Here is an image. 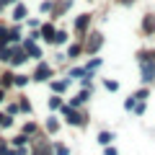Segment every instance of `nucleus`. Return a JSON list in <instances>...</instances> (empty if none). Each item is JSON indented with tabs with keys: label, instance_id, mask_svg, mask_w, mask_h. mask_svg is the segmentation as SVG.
Segmentation results:
<instances>
[{
	"label": "nucleus",
	"instance_id": "1",
	"mask_svg": "<svg viewBox=\"0 0 155 155\" xmlns=\"http://www.w3.org/2000/svg\"><path fill=\"white\" fill-rule=\"evenodd\" d=\"M83 47H85V52H88V54H96V52L104 47V34H101V31H91L88 36H85Z\"/></svg>",
	"mask_w": 155,
	"mask_h": 155
},
{
	"label": "nucleus",
	"instance_id": "2",
	"mask_svg": "<svg viewBox=\"0 0 155 155\" xmlns=\"http://www.w3.org/2000/svg\"><path fill=\"white\" fill-rule=\"evenodd\" d=\"M62 114L67 116V122H70L72 127H88V116L78 114V109H72V106H62Z\"/></svg>",
	"mask_w": 155,
	"mask_h": 155
},
{
	"label": "nucleus",
	"instance_id": "3",
	"mask_svg": "<svg viewBox=\"0 0 155 155\" xmlns=\"http://www.w3.org/2000/svg\"><path fill=\"white\" fill-rule=\"evenodd\" d=\"M52 75H54V70H52V65H47L44 60H39V65H36V70H34L31 80H34V83H47V80H49Z\"/></svg>",
	"mask_w": 155,
	"mask_h": 155
},
{
	"label": "nucleus",
	"instance_id": "4",
	"mask_svg": "<svg viewBox=\"0 0 155 155\" xmlns=\"http://www.w3.org/2000/svg\"><path fill=\"white\" fill-rule=\"evenodd\" d=\"M91 13H80V16L75 18V34H78V39L83 41L85 36H88V28H91Z\"/></svg>",
	"mask_w": 155,
	"mask_h": 155
},
{
	"label": "nucleus",
	"instance_id": "5",
	"mask_svg": "<svg viewBox=\"0 0 155 155\" xmlns=\"http://www.w3.org/2000/svg\"><path fill=\"white\" fill-rule=\"evenodd\" d=\"M140 80H142L145 85H150L155 80V62H145V65H140Z\"/></svg>",
	"mask_w": 155,
	"mask_h": 155
},
{
	"label": "nucleus",
	"instance_id": "6",
	"mask_svg": "<svg viewBox=\"0 0 155 155\" xmlns=\"http://www.w3.org/2000/svg\"><path fill=\"white\" fill-rule=\"evenodd\" d=\"M145 36H155V13H145L142 16V23H140Z\"/></svg>",
	"mask_w": 155,
	"mask_h": 155
},
{
	"label": "nucleus",
	"instance_id": "7",
	"mask_svg": "<svg viewBox=\"0 0 155 155\" xmlns=\"http://www.w3.org/2000/svg\"><path fill=\"white\" fill-rule=\"evenodd\" d=\"M88 98H91V91H88V88H83V91H78V93L72 96V101H70L67 106H72V109H80V106H83Z\"/></svg>",
	"mask_w": 155,
	"mask_h": 155
},
{
	"label": "nucleus",
	"instance_id": "8",
	"mask_svg": "<svg viewBox=\"0 0 155 155\" xmlns=\"http://www.w3.org/2000/svg\"><path fill=\"white\" fill-rule=\"evenodd\" d=\"M49 88H52V93L62 96L67 88H70V78H62V80H49Z\"/></svg>",
	"mask_w": 155,
	"mask_h": 155
},
{
	"label": "nucleus",
	"instance_id": "9",
	"mask_svg": "<svg viewBox=\"0 0 155 155\" xmlns=\"http://www.w3.org/2000/svg\"><path fill=\"white\" fill-rule=\"evenodd\" d=\"M21 47L28 52V57H36V60H41V57H44V54H41V49H39V47L34 44V39H23V41H21Z\"/></svg>",
	"mask_w": 155,
	"mask_h": 155
},
{
	"label": "nucleus",
	"instance_id": "10",
	"mask_svg": "<svg viewBox=\"0 0 155 155\" xmlns=\"http://www.w3.org/2000/svg\"><path fill=\"white\" fill-rule=\"evenodd\" d=\"M28 60V52L23 49V47H13V57H11V65H23V62Z\"/></svg>",
	"mask_w": 155,
	"mask_h": 155
},
{
	"label": "nucleus",
	"instance_id": "11",
	"mask_svg": "<svg viewBox=\"0 0 155 155\" xmlns=\"http://www.w3.org/2000/svg\"><path fill=\"white\" fill-rule=\"evenodd\" d=\"M39 34H41V39L52 41V39H54V34H57V26H54V23H41V26H39Z\"/></svg>",
	"mask_w": 155,
	"mask_h": 155
},
{
	"label": "nucleus",
	"instance_id": "12",
	"mask_svg": "<svg viewBox=\"0 0 155 155\" xmlns=\"http://www.w3.org/2000/svg\"><path fill=\"white\" fill-rule=\"evenodd\" d=\"M39 140H41V142L34 147V155H54V147H52V145L47 142L44 137H39Z\"/></svg>",
	"mask_w": 155,
	"mask_h": 155
},
{
	"label": "nucleus",
	"instance_id": "13",
	"mask_svg": "<svg viewBox=\"0 0 155 155\" xmlns=\"http://www.w3.org/2000/svg\"><path fill=\"white\" fill-rule=\"evenodd\" d=\"M26 16H28V8L23 5V3H16V5H13V21H18V23H21Z\"/></svg>",
	"mask_w": 155,
	"mask_h": 155
},
{
	"label": "nucleus",
	"instance_id": "14",
	"mask_svg": "<svg viewBox=\"0 0 155 155\" xmlns=\"http://www.w3.org/2000/svg\"><path fill=\"white\" fill-rule=\"evenodd\" d=\"M85 52V47H83V41H78V44H72L70 49H67V60H78V57Z\"/></svg>",
	"mask_w": 155,
	"mask_h": 155
},
{
	"label": "nucleus",
	"instance_id": "15",
	"mask_svg": "<svg viewBox=\"0 0 155 155\" xmlns=\"http://www.w3.org/2000/svg\"><path fill=\"white\" fill-rule=\"evenodd\" d=\"M111 142H114V132H109V129H104V132H98V145H104V147H109Z\"/></svg>",
	"mask_w": 155,
	"mask_h": 155
},
{
	"label": "nucleus",
	"instance_id": "16",
	"mask_svg": "<svg viewBox=\"0 0 155 155\" xmlns=\"http://www.w3.org/2000/svg\"><path fill=\"white\" fill-rule=\"evenodd\" d=\"M83 78H88V70L85 67H72L70 70V80H83Z\"/></svg>",
	"mask_w": 155,
	"mask_h": 155
},
{
	"label": "nucleus",
	"instance_id": "17",
	"mask_svg": "<svg viewBox=\"0 0 155 155\" xmlns=\"http://www.w3.org/2000/svg\"><path fill=\"white\" fill-rule=\"evenodd\" d=\"M47 132H49V134L60 132V119H57V116H49V119H47Z\"/></svg>",
	"mask_w": 155,
	"mask_h": 155
},
{
	"label": "nucleus",
	"instance_id": "18",
	"mask_svg": "<svg viewBox=\"0 0 155 155\" xmlns=\"http://www.w3.org/2000/svg\"><path fill=\"white\" fill-rule=\"evenodd\" d=\"M47 104H49V109H52V111H57V109L62 111V106H65V104H62V98H60V96H57V93H52Z\"/></svg>",
	"mask_w": 155,
	"mask_h": 155
},
{
	"label": "nucleus",
	"instance_id": "19",
	"mask_svg": "<svg viewBox=\"0 0 155 155\" xmlns=\"http://www.w3.org/2000/svg\"><path fill=\"white\" fill-rule=\"evenodd\" d=\"M52 44H57V47H62V44H67V31H62V28H57V34H54V39H52Z\"/></svg>",
	"mask_w": 155,
	"mask_h": 155
},
{
	"label": "nucleus",
	"instance_id": "20",
	"mask_svg": "<svg viewBox=\"0 0 155 155\" xmlns=\"http://www.w3.org/2000/svg\"><path fill=\"white\" fill-rule=\"evenodd\" d=\"M13 57V47H0V62H11Z\"/></svg>",
	"mask_w": 155,
	"mask_h": 155
},
{
	"label": "nucleus",
	"instance_id": "21",
	"mask_svg": "<svg viewBox=\"0 0 155 155\" xmlns=\"http://www.w3.org/2000/svg\"><path fill=\"white\" fill-rule=\"evenodd\" d=\"M101 65H104V60H101V57H93V60H91L88 65H85V70H88V72H96Z\"/></svg>",
	"mask_w": 155,
	"mask_h": 155
},
{
	"label": "nucleus",
	"instance_id": "22",
	"mask_svg": "<svg viewBox=\"0 0 155 155\" xmlns=\"http://www.w3.org/2000/svg\"><path fill=\"white\" fill-rule=\"evenodd\" d=\"M134 101H147V96H150V88L145 85V88H140V91H134Z\"/></svg>",
	"mask_w": 155,
	"mask_h": 155
},
{
	"label": "nucleus",
	"instance_id": "23",
	"mask_svg": "<svg viewBox=\"0 0 155 155\" xmlns=\"http://www.w3.org/2000/svg\"><path fill=\"white\" fill-rule=\"evenodd\" d=\"M13 127V116L11 114H0V129H8Z\"/></svg>",
	"mask_w": 155,
	"mask_h": 155
},
{
	"label": "nucleus",
	"instance_id": "24",
	"mask_svg": "<svg viewBox=\"0 0 155 155\" xmlns=\"http://www.w3.org/2000/svg\"><path fill=\"white\" fill-rule=\"evenodd\" d=\"M104 88L111 91V93H116V91H119V80H111V78H106V80H104Z\"/></svg>",
	"mask_w": 155,
	"mask_h": 155
},
{
	"label": "nucleus",
	"instance_id": "25",
	"mask_svg": "<svg viewBox=\"0 0 155 155\" xmlns=\"http://www.w3.org/2000/svg\"><path fill=\"white\" fill-rule=\"evenodd\" d=\"M18 111H23V114H31V104H28L26 96H21V101H18Z\"/></svg>",
	"mask_w": 155,
	"mask_h": 155
},
{
	"label": "nucleus",
	"instance_id": "26",
	"mask_svg": "<svg viewBox=\"0 0 155 155\" xmlns=\"http://www.w3.org/2000/svg\"><path fill=\"white\" fill-rule=\"evenodd\" d=\"M11 142H13V147H23V145L28 142V134H23V132H21V134H18V137H13Z\"/></svg>",
	"mask_w": 155,
	"mask_h": 155
},
{
	"label": "nucleus",
	"instance_id": "27",
	"mask_svg": "<svg viewBox=\"0 0 155 155\" xmlns=\"http://www.w3.org/2000/svg\"><path fill=\"white\" fill-rule=\"evenodd\" d=\"M52 147H54V155H70V147H67V145H62V142H54Z\"/></svg>",
	"mask_w": 155,
	"mask_h": 155
},
{
	"label": "nucleus",
	"instance_id": "28",
	"mask_svg": "<svg viewBox=\"0 0 155 155\" xmlns=\"http://www.w3.org/2000/svg\"><path fill=\"white\" fill-rule=\"evenodd\" d=\"M21 36H23V34H21V26L8 31V41H21Z\"/></svg>",
	"mask_w": 155,
	"mask_h": 155
},
{
	"label": "nucleus",
	"instance_id": "29",
	"mask_svg": "<svg viewBox=\"0 0 155 155\" xmlns=\"http://www.w3.org/2000/svg\"><path fill=\"white\" fill-rule=\"evenodd\" d=\"M28 80H31V75H16V80H13V85H16V88H23V85H26Z\"/></svg>",
	"mask_w": 155,
	"mask_h": 155
},
{
	"label": "nucleus",
	"instance_id": "30",
	"mask_svg": "<svg viewBox=\"0 0 155 155\" xmlns=\"http://www.w3.org/2000/svg\"><path fill=\"white\" fill-rule=\"evenodd\" d=\"M36 132H39V124H36V122L23 124V134H36Z\"/></svg>",
	"mask_w": 155,
	"mask_h": 155
},
{
	"label": "nucleus",
	"instance_id": "31",
	"mask_svg": "<svg viewBox=\"0 0 155 155\" xmlns=\"http://www.w3.org/2000/svg\"><path fill=\"white\" fill-rule=\"evenodd\" d=\"M8 31H11V28L0 26V47H5V44H8Z\"/></svg>",
	"mask_w": 155,
	"mask_h": 155
},
{
	"label": "nucleus",
	"instance_id": "32",
	"mask_svg": "<svg viewBox=\"0 0 155 155\" xmlns=\"http://www.w3.org/2000/svg\"><path fill=\"white\" fill-rule=\"evenodd\" d=\"M41 11L44 13H54V3H52V0H44V3H41Z\"/></svg>",
	"mask_w": 155,
	"mask_h": 155
},
{
	"label": "nucleus",
	"instance_id": "33",
	"mask_svg": "<svg viewBox=\"0 0 155 155\" xmlns=\"http://www.w3.org/2000/svg\"><path fill=\"white\" fill-rule=\"evenodd\" d=\"M145 109H147V104H145V101H137V106H134V114L142 116V114H145Z\"/></svg>",
	"mask_w": 155,
	"mask_h": 155
},
{
	"label": "nucleus",
	"instance_id": "34",
	"mask_svg": "<svg viewBox=\"0 0 155 155\" xmlns=\"http://www.w3.org/2000/svg\"><path fill=\"white\" fill-rule=\"evenodd\" d=\"M134 106H137V101H134V96H129V98L124 101V109H127V111H134Z\"/></svg>",
	"mask_w": 155,
	"mask_h": 155
},
{
	"label": "nucleus",
	"instance_id": "35",
	"mask_svg": "<svg viewBox=\"0 0 155 155\" xmlns=\"http://www.w3.org/2000/svg\"><path fill=\"white\" fill-rule=\"evenodd\" d=\"M39 26H41V23H39V21H36V18H28V28H31V31H36V28H39Z\"/></svg>",
	"mask_w": 155,
	"mask_h": 155
},
{
	"label": "nucleus",
	"instance_id": "36",
	"mask_svg": "<svg viewBox=\"0 0 155 155\" xmlns=\"http://www.w3.org/2000/svg\"><path fill=\"white\" fill-rule=\"evenodd\" d=\"M137 0H119V5H124V8H132Z\"/></svg>",
	"mask_w": 155,
	"mask_h": 155
},
{
	"label": "nucleus",
	"instance_id": "37",
	"mask_svg": "<svg viewBox=\"0 0 155 155\" xmlns=\"http://www.w3.org/2000/svg\"><path fill=\"white\" fill-rule=\"evenodd\" d=\"M0 155H16V150H8V147H3V150H0Z\"/></svg>",
	"mask_w": 155,
	"mask_h": 155
},
{
	"label": "nucleus",
	"instance_id": "38",
	"mask_svg": "<svg viewBox=\"0 0 155 155\" xmlns=\"http://www.w3.org/2000/svg\"><path fill=\"white\" fill-rule=\"evenodd\" d=\"M16 155H28V150L26 147H16Z\"/></svg>",
	"mask_w": 155,
	"mask_h": 155
},
{
	"label": "nucleus",
	"instance_id": "39",
	"mask_svg": "<svg viewBox=\"0 0 155 155\" xmlns=\"http://www.w3.org/2000/svg\"><path fill=\"white\" fill-rule=\"evenodd\" d=\"M106 155H116V147H111V145H109V147H106Z\"/></svg>",
	"mask_w": 155,
	"mask_h": 155
},
{
	"label": "nucleus",
	"instance_id": "40",
	"mask_svg": "<svg viewBox=\"0 0 155 155\" xmlns=\"http://www.w3.org/2000/svg\"><path fill=\"white\" fill-rule=\"evenodd\" d=\"M5 5H11V0H0V11H3Z\"/></svg>",
	"mask_w": 155,
	"mask_h": 155
},
{
	"label": "nucleus",
	"instance_id": "41",
	"mask_svg": "<svg viewBox=\"0 0 155 155\" xmlns=\"http://www.w3.org/2000/svg\"><path fill=\"white\" fill-rule=\"evenodd\" d=\"M5 101V88H0V104Z\"/></svg>",
	"mask_w": 155,
	"mask_h": 155
},
{
	"label": "nucleus",
	"instance_id": "42",
	"mask_svg": "<svg viewBox=\"0 0 155 155\" xmlns=\"http://www.w3.org/2000/svg\"><path fill=\"white\" fill-rule=\"evenodd\" d=\"M11 3H13V5H16V3H21V0H11Z\"/></svg>",
	"mask_w": 155,
	"mask_h": 155
},
{
	"label": "nucleus",
	"instance_id": "43",
	"mask_svg": "<svg viewBox=\"0 0 155 155\" xmlns=\"http://www.w3.org/2000/svg\"><path fill=\"white\" fill-rule=\"evenodd\" d=\"M67 3H70V5H72V0H67Z\"/></svg>",
	"mask_w": 155,
	"mask_h": 155
}]
</instances>
